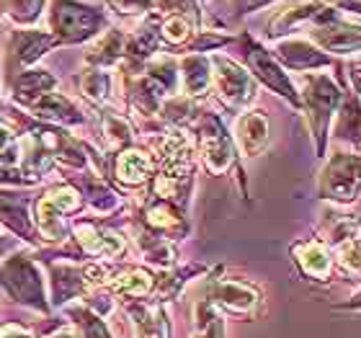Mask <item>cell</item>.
Wrapping results in <instances>:
<instances>
[{
	"label": "cell",
	"instance_id": "obj_1",
	"mask_svg": "<svg viewBox=\"0 0 361 338\" xmlns=\"http://www.w3.org/2000/svg\"><path fill=\"white\" fill-rule=\"evenodd\" d=\"M52 37L57 44H75L93 39L106 26V13L98 6L80 0H54L52 3Z\"/></svg>",
	"mask_w": 361,
	"mask_h": 338
},
{
	"label": "cell",
	"instance_id": "obj_2",
	"mask_svg": "<svg viewBox=\"0 0 361 338\" xmlns=\"http://www.w3.org/2000/svg\"><path fill=\"white\" fill-rule=\"evenodd\" d=\"M338 98H341V90L333 85L331 78H325V76L305 78L300 106L305 109V114H307V121H310V129H312V137H315L317 152H323L325 137H328V121H331L333 111H336Z\"/></svg>",
	"mask_w": 361,
	"mask_h": 338
},
{
	"label": "cell",
	"instance_id": "obj_3",
	"mask_svg": "<svg viewBox=\"0 0 361 338\" xmlns=\"http://www.w3.org/2000/svg\"><path fill=\"white\" fill-rule=\"evenodd\" d=\"M320 194L333 202H354L359 196V158L354 152H336L320 173Z\"/></svg>",
	"mask_w": 361,
	"mask_h": 338
},
{
	"label": "cell",
	"instance_id": "obj_4",
	"mask_svg": "<svg viewBox=\"0 0 361 338\" xmlns=\"http://www.w3.org/2000/svg\"><path fill=\"white\" fill-rule=\"evenodd\" d=\"M80 194L73 186H57L37 202V227L47 241H62L65 238V215L78 210Z\"/></svg>",
	"mask_w": 361,
	"mask_h": 338
},
{
	"label": "cell",
	"instance_id": "obj_5",
	"mask_svg": "<svg viewBox=\"0 0 361 338\" xmlns=\"http://www.w3.org/2000/svg\"><path fill=\"white\" fill-rule=\"evenodd\" d=\"M243 54H245V62L256 73L258 80H264L269 88L276 90L279 96H286L294 106H300V96H297L292 80L284 76V68L274 60V54L266 52L264 47L258 44V42H253L248 34H243Z\"/></svg>",
	"mask_w": 361,
	"mask_h": 338
},
{
	"label": "cell",
	"instance_id": "obj_6",
	"mask_svg": "<svg viewBox=\"0 0 361 338\" xmlns=\"http://www.w3.org/2000/svg\"><path fill=\"white\" fill-rule=\"evenodd\" d=\"M212 78L217 83L219 98L227 106H243L256 96V88H253V80L248 78V73L240 65H235L230 57L212 54Z\"/></svg>",
	"mask_w": 361,
	"mask_h": 338
},
{
	"label": "cell",
	"instance_id": "obj_7",
	"mask_svg": "<svg viewBox=\"0 0 361 338\" xmlns=\"http://www.w3.org/2000/svg\"><path fill=\"white\" fill-rule=\"evenodd\" d=\"M0 284L8 286V292L13 297H21V302H31L44 308V297H42V282H39V271L26 255H13L8 258L6 266L0 269Z\"/></svg>",
	"mask_w": 361,
	"mask_h": 338
},
{
	"label": "cell",
	"instance_id": "obj_8",
	"mask_svg": "<svg viewBox=\"0 0 361 338\" xmlns=\"http://www.w3.org/2000/svg\"><path fill=\"white\" fill-rule=\"evenodd\" d=\"M199 152H202L204 166L212 173H225L233 163V143L225 135L222 124L217 116H207L202 121V132H199Z\"/></svg>",
	"mask_w": 361,
	"mask_h": 338
},
{
	"label": "cell",
	"instance_id": "obj_9",
	"mask_svg": "<svg viewBox=\"0 0 361 338\" xmlns=\"http://www.w3.org/2000/svg\"><path fill=\"white\" fill-rule=\"evenodd\" d=\"M312 42H317L320 49L325 52H338V54H351L359 52V26L351 23L348 26L343 18H333L312 29Z\"/></svg>",
	"mask_w": 361,
	"mask_h": 338
},
{
	"label": "cell",
	"instance_id": "obj_10",
	"mask_svg": "<svg viewBox=\"0 0 361 338\" xmlns=\"http://www.w3.org/2000/svg\"><path fill=\"white\" fill-rule=\"evenodd\" d=\"M274 60L292 70H310L331 65V57L323 49H317V47H312L310 42H302V39H284V42H279L276 49H274Z\"/></svg>",
	"mask_w": 361,
	"mask_h": 338
},
{
	"label": "cell",
	"instance_id": "obj_11",
	"mask_svg": "<svg viewBox=\"0 0 361 338\" xmlns=\"http://www.w3.org/2000/svg\"><path fill=\"white\" fill-rule=\"evenodd\" d=\"M78 243L85 253L96 255V258H116L124 253V238L106 230H98L93 222H78L75 225Z\"/></svg>",
	"mask_w": 361,
	"mask_h": 338
},
{
	"label": "cell",
	"instance_id": "obj_12",
	"mask_svg": "<svg viewBox=\"0 0 361 338\" xmlns=\"http://www.w3.org/2000/svg\"><path fill=\"white\" fill-rule=\"evenodd\" d=\"M52 47H57V39L47 31H34V29H18L11 34V57L18 65H31L37 62L44 52H49Z\"/></svg>",
	"mask_w": 361,
	"mask_h": 338
},
{
	"label": "cell",
	"instance_id": "obj_13",
	"mask_svg": "<svg viewBox=\"0 0 361 338\" xmlns=\"http://www.w3.org/2000/svg\"><path fill=\"white\" fill-rule=\"evenodd\" d=\"M266 140H269V119L261 111L243 114L238 124H235V143L248 158L258 155L264 150Z\"/></svg>",
	"mask_w": 361,
	"mask_h": 338
},
{
	"label": "cell",
	"instance_id": "obj_14",
	"mask_svg": "<svg viewBox=\"0 0 361 338\" xmlns=\"http://www.w3.org/2000/svg\"><path fill=\"white\" fill-rule=\"evenodd\" d=\"M152 171H155V160L145 150H137V147L124 150L116 160V179L127 186L145 183L147 179H152Z\"/></svg>",
	"mask_w": 361,
	"mask_h": 338
},
{
	"label": "cell",
	"instance_id": "obj_15",
	"mask_svg": "<svg viewBox=\"0 0 361 338\" xmlns=\"http://www.w3.org/2000/svg\"><path fill=\"white\" fill-rule=\"evenodd\" d=\"M212 297L230 313H250L258 305V292L243 282H217Z\"/></svg>",
	"mask_w": 361,
	"mask_h": 338
},
{
	"label": "cell",
	"instance_id": "obj_16",
	"mask_svg": "<svg viewBox=\"0 0 361 338\" xmlns=\"http://www.w3.org/2000/svg\"><path fill=\"white\" fill-rule=\"evenodd\" d=\"M31 111L42 116L47 121H57V124H80L83 116L78 114V109L70 104L68 98L62 96V93H44V96H39L37 101H31Z\"/></svg>",
	"mask_w": 361,
	"mask_h": 338
},
{
	"label": "cell",
	"instance_id": "obj_17",
	"mask_svg": "<svg viewBox=\"0 0 361 338\" xmlns=\"http://www.w3.org/2000/svg\"><path fill=\"white\" fill-rule=\"evenodd\" d=\"M178 73H180V78H183V90H186L188 98H199L207 93L209 80H212V70L204 54L188 52L186 57L180 60Z\"/></svg>",
	"mask_w": 361,
	"mask_h": 338
},
{
	"label": "cell",
	"instance_id": "obj_18",
	"mask_svg": "<svg viewBox=\"0 0 361 338\" xmlns=\"http://www.w3.org/2000/svg\"><path fill=\"white\" fill-rule=\"evenodd\" d=\"M124 47H127V34L119 29H109L104 37H98V42L88 49L85 60L93 68H104V65H116L124 57Z\"/></svg>",
	"mask_w": 361,
	"mask_h": 338
},
{
	"label": "cell",
	"instance_id": "obj_19",
	"mask_svg": "<svg viewBox=\"0 0 361 338\" xmlns=\"http://www.w3.org/2000/svg\"><path fill=\"white\" fill-rule=\"evenodd\" d=\"M294 258L300 263V269L312 279H328V274H331V255H328L323 243H297L294 246Z\"/></svg>",
	"mask_w": 361,
	"mask_h": 338
},
{
	"label": "cell",
	"instance_id": "obj_20",
	"mask_svg": "<svg viewBox=\"0 0 361 338\" xmlns=\"http://www.w3.org/2000/svg\"><path fill=\"white\" fill-rule=\"evenodd\" d=\"M54 85H57V80H54L47 70H26V73H18V76H16L13 90L18 101L31 104V101H37L39 96L49 93Z\"/></svg>",
	"mask_w": 361,
	"mask_h": 338
},
{
	"label": "cell",
	"instance_id": "obj_21",
	"mask_svg": "<svg viewBox=\"0 0 361 338\" xmlns=\"http://www.w3.org/2000/svg\"><path fill=\"white\" fill-rule=\"evenodd\" d=\"M26 204H29V199H26V196L0 194V219H3L11 230L21 233L26 241H34V238H31L29 215H26Z\"/></svg>",
	"mask_w": 361,
	"mask_h": 338
},
{
	"label": "cell",
	"instance_id": "obj_22",
	"mask_svg": "<svg viewBox=\"0 0 361 338\" xmlns=\"http://www.w3.org/2000/svg\"><path fill=\"white\" fill-rule=\"evenodd\" d=\"M137 338H168V323L163 310L155 305H142L135 313Z\"/></svg>",
	"mask_w": 361,
	"mask_h": 338
},
{
	"label": "cell",
	"instance_id": "obj_23",
	"mask_svg": "<svg viewBox=\"0 0 361 338\" xmlns=\"http://www.w3.org/2000/svg\"><path fill=\"white\" fill-rule=\"evenodd\" d=\"M111 286L129 297H145L152 289V277L145 269H127L111 279Z\"/></svg>",
	"mask_w": 361,
	"mask_h": 338
},
{
	"label": "cell",
	"instance_id": "obj_24",
	"mask_svg": "<svg viewBox=\"0 0 361 338\" xmlns=\"http://www.w3.org/2000/svg\"><path fill=\"white\" fill-rule=\"evenodd\" d=\"M158 34L160 42H166L171 47H180L194 39V26L180 16H163V23H158Z\"/></svg>",
	"mask_w": 361,
	"mask_h": 338
},
{
	"label": "cell",
	"instance_id": "obj_25",
	"mask_svg": "<svg viewBox=\"0 0 361 338\" xmlns=\"http://www.w3.org/2000/svg\"><path fill=\"white\" fill-rule=\"evenodd\" d=\"M80 90L83 96L90 98L93 104H104L109 93H111V78L101 68H90L80 76Z\"/></svg>",
	"mask_w": 361,
	"mask_h": 338
},
{
	"label": "cell",
	"instance_id": "obj_26",
	"mask_svg": "<svg viewBox=\"0 0 361 338\" xmlns=\"http://www.w3.org/2000/svg\"><path fill=\"white\" fill-rule=\"evenodd\" d=\"M145 217H147V225L152 230H160V233H168V230L180 227V215L176 212V207L168 202H160V199L145 212Z\"/></svg>",
	"mask_w": 361,
	"mask_h": 338
},
{
	"label": "cell",
	"instance_id": "obj_27",
	"mask_svg": "<svg viewBox=\"0 0 361 338\" xmlns=\"http://www.w3.org/2000/svg\"><path fill=\"white\" fill-rule=\"evenodd\" d=\"M80 289H83V277L78 274V269L54 266V302H65Z\"/></svg>",
	"mask_w": 361,
	"mask_h": 338
},
{
	"label": "cell",
	"instance_id": "obj_28",
	"mask_svg": "<svg viewBox=\"0 0 361 338\" xmlns=\"http://www.w3.org/2000/svg\"><path fill=\"white\" fill-rule=\"evenodd\" d=\"M104 137L111 150H119V147H124V145L129 143L132 129H129L124 116H119V114H114V111H106L104 114Z\"/></svg>",
	"mask_w": 361,
	"mask_h": 338
},
{
	"label": "cell",
	"instance_id": "obj_29",
	"mask_svg": "<svg viewBox=\"0 0 361 338\" xmlns=\"http://www.w3.org/2000/svg\"><path fill=\"white\" fill-rule=\"evenodd\" d=\"M42 8H44V0H6L3 3V11L11 16V21L23 23L29 26L42 16Z\"/></svg>",
	"mask_w": 361,
	"mask_h": 338
},
{
	"label": "cell",
	"instance_id": "obj_30",
	"mask_svg": "<svg viewBox=\"0 0 361 338\" xmlns=\"http://www.w3.org/2000/svg\"><path fill=\"white\" fill-rule=\"evenodd\" d=\"M155 11H160L163 16H180L191 26L199 23V6H196V0H158Z\"/></svg>",
	"mask_w": 361,
	"mask_h": 338
},
{
	"label": "cell",
	"instance_id": "obj_31",
	"mask_svg": "<svg viewBox=\"0 0 361 338\" xmlns=\"http://www.w3.org/2000/svg\"><path fill=\"white\" fill-rule=\"evenodd\" d=\"M109 3L121 16H150L158 8V0H109Z\"/></svg>",
	"mask_w": 361,
	"mask_h": 338
},
{
	"label": "cell",
	"instance_id": "obj_32",
	"mask_svg": "<svg viewBox=\"0 0 361 338\" xmlns=\"http://www.w3.org/2000/svg\"><path fill=\"white\" fill-rule=\"evenodd\" d=\"M80 325H83L85 331V338H111L109 336V331H106V325L101 323V318L90 315V313H80Z\"/></svg>",
	"mask_w": 361,
	"mask_h": 338
},
{
	"label": "cell",
	"instance_id": "obj_33",
	"mask_svg": "<svg viewBox=\"0 0 361 338\" xmlns=\"http://www.w3.org/2000/svg\"><path fill=\"white\" fill-rule=\"evenodd\" d=\"M230 3H233L235 18H240V16H248L253 11H261L264 6H271L274 0H230Z\"/></svg>",
	"mask_w": 361,
	"mask_h": 338
},
{
	"label": "cell",
	"instance_id": "obj_34",
	"mask_svg": "<svg viewBox=\"0 0 361 338\" xmlns=\"http://www.w3.org/2000/svg\"><path fill=\"white\" fill-rule=\"evenodd\" d=\"M0 338H31V333L26 331V328H21V325H6V328H0Z\"/></svg>",
	"mask_w": 361,
	"mask_h": 338
},
{
	"label": "cell",
	"instance_id": "obj_35",
	"mask_svg": "<svg viewBox=\"0 0 361 338\" xmlns=\"http://www.w3.org/2000/svg\"><path fill=\"white\" fill-rule=\"evenodd\" d=\"M11 143V132L6 127H0V152L6 150V145Z\"/></svg>",
	"mask_w": 361,
	"mask_h": 338
},
{
	"label": "cell",
	"instance_id": "obj_36",
	"mask_svg": "<svg viewBox=\"0 0 361 338\" xmlns=\"http://www.w3.org/2000/svg\"><path fill=\"white\" fill-rule=\"evenodd\" d=\"M54 338H78V336H75V333H73V331H60Z\"/></svg>",
	"mask_w": 361,
	"mask_h": 338
},
{
	"label": "cell",
	"instance_id": "obj_37",
	"mask_svg": "<svg viewBox=\"0 0 361 338\" xmlns=\"http://www.w3.org/2000/svg\"><path fill=\"white\" fill-rule=\"evenodd\" d=\"M202 3H207V0H202Z\"/></svg>",
	"mask_w": 361,
	"mask_h": 338
}]
</instances>
